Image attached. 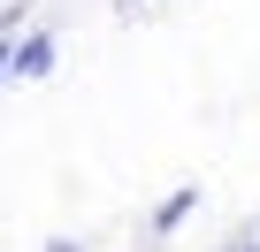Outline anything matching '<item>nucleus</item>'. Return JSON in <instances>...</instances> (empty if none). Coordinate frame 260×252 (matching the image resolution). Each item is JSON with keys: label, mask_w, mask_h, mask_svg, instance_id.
Here are the masks:
<instances>
[{"label": "nucleus", "mask_w": 260, "mask_h": 252, "mask_svg": "<svg viewBox=\"0 0 260 252\" xmlns=\"http://www.w3.org/2000/svg\"><path fill=\"white\" fill-rule=\"evenodd\" d=\"M46 69H54V31H31V39L16 46V84H23V77H46Z\"/></svg>", "instance_id": "obj_1"}, {"label": "nucleus", "mask_w": 260, "mask_h": 252, "mask_svg": "<svg viewBox=\"0 0 260 252\" xmlns=\"http://www.w3.org/2000/svg\"><path fill=\"white\" fill-rule=\"evenodd\" d=\"M184 214H191V191H176V199H169V206H161V214H153V229H176V222H184Z\"/></svg>", "instance_id": "obj_2"}]
</instances>
